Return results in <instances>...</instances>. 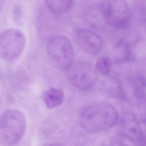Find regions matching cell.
Segmentation results:
<instances>
[{
    "mask_svg": "<svg viewBox=\"0 0 146 146\" xmlns=\"http://www.w3.org/2000/svg\"><path fill=\"white\" fill-rule=\"evenodd\" d=\"M121 126L123 135L134 143H137L142 138L140 124L135 115L131 112L123 114L121 120Z\"/></svg>",
    "mask_w": 146,
    "mask_h": 146,
    "instance_id": "obj_8",
    "label": "cell"
},
{
    "mask_svg": "<svg viewBox=\"0 0 146 146\" xmlns=\"http://www.w3.org/2000/svg\"><path fill=\"white\" fill-rule=\"evenodd\" d=\"M47 55L55 68L61 71H67L74 60V50L71 41L65 36L52 38L47 44Z\"/></svg>",
    "mask_w": 146,
    "mask_h": 146,
    "instance_id": "obj_3",
    "label": "cell"
},
{
    "mask_svg": "<svg viewBox=\"0 0 146 146\" xmlns=\"http://www.w3.org/2000/svg\"><path fill=\"white\" fill-rule=\"evenodd\" d=\"M42 98L46 107L51 109L60 106L63 103L65 95L61 89L51 88L44 91Z\"/></svg>",
    "mask_w": 146,
    "mask_h": 146,
    "instance_id": "obj_9",
    "label": "cell"
},
{
    "mask_svg": "<svg viewBox=\"0 0 146 146\" xmlns=\"http://www.w3.org/2000/svg\"><path fill=\"white\" fill-rule=\"evenodd\" d=\"M22 8L20 5L19 4H16L13 9V15L14 19L16 21H20L22 19Z\"/></svg>",
    "mask_w": 146,
    "mask_h": 146,
    "instance_id": "obj_14",
    "label": "cell"
},
{
    "mask_svg": "<svg viewBox=\"0 0 146 146\" xmlns=\"http://www.w3.org/2000/svg\"><path fill=\"white\" fill-rule=\"evenodd\" d=\"M77 43L87 54L97 55L102 48L103 42L99 36L92 31L79 29L75 33Z\"/></svg>",
    "mask_w": 146,
    "mask_h": 146,
    "instance_id": "obj_7",
    "label": "cell"
},
{
    "mask_svg": "<svg viewBox=\"0 0 146 146\" xmlns=\"http://www.w3.org/2000/svg\"><path fill=\"white\" fill-rule=\"evenodd\" d=\"M6 0H0V14L2 11L3 7L5 5Z\"/></svg>",
    "mask_w": 146,
    "mask_h": 146,
    "instance_id": "obj_15",
    "label": "cell"
},
{
    "mask_svg": "<svg viewBox=\"0 0 146 146\" xmlns=\"http://www.w3.org/2000/svg\"><path fill=\"white\" fill-rule=\"evenodd\" d=\"M49 11L54 14L64 13L71 8L73 0H44Z\"/></svg>",
    "mask_w": 146,
    "mask_h": 146,
    "instance_id": "obj_10",
    "label": "cell"
},
{
    "mask_svg": "<svg viewBox=\"0 0 146 146\" xmlns=\"http://www.w3.org/2000/svg\"><path fill=\"white\" fill-rule=\"evenodd\" d=\"M47 146H62L60 144H58V143H54V144H51Z\"/></svg>",
    "mask_w": 146,
    "mask_h": 146,
    "instance_id": "obj_17",
    "label": "cell"
},
{
    "mask_svg": "<svg viewBox=\"0 0 146 146\" xmlns=\"http://www.w3.org/2000/svg\"><path fill=\"white\" fill-rule=\"evenodd\" d=\"M118 119L115 108L106 103H94L87 106L81 113L80 123L89 133H102L115 126Z\"/></svg>",
    "mask_w": 146,
    "mask_h": 146,
    "instance_id": "obj_1",
    "label": "cell"
},
{
    "mask_svg": "<svg viewBox=\"0 0 146 146\" xmlns=\"http://www.w3.org/2000/svg\"><path fill=\"white\" fill-rule=\"evenodd\" d=\"M26 119L20 111H5L0 116V144L14 146L19 143L26 129Z\"/></svg>",
    "mask_w": 146,
    "mask_h": 146,
    "instance_id": "obj_2",
    "label": "cell"
},
{
    "mask_svg": "<svg viewBox=\"0 0 146 146\" xmlns=\"http://www.w3.org/2000/svg\"><path fill=\"white\" fill-rule=\"evenodd\" d=\"M95 67L98 72L102 75H108L112 69V60L109 57H100L96 61Z\"/></svg>",
    "mask_w": 146,
    "mask_h": 146,
    "instance_id": "obj_12",
    "label": "cell"
},
{
    "mask_svg": "<svg viewBox=\"0 0 146 146\" xmlns=\"http://www.w3.org/2000/svg\"><path fill=\"white\" fill-rule=\"evenodd\" d=\"M26 43L25 33L18 29H7L0 34V57L7 60L16 59L24 50Z\"/></svg>",
    "mask_w": 146,
    "mask_h": 146,
    "instance_id": "obj_5",
    "label": "cell"
},
{
    "mask_svg": "<svg viewBox=\"0 0 146 146\" xmlns=\"http://www.w3.org/2000/svg\"><path fill=\"white\" fill-rule=\"evenodd\" d=\"M142 144H143V146H146V136L144 137L143 140H142Z\"/></svg>",
    "mask_w": 146,
    "mask_h": 146,
    "instance_id": "obj_16",
    "label": "cell"
},
{
    "mask_svg": "<svg viewBox=\"0 0 146 146\" xmlns=\"http://www.w3.org/2000/svg\"><path fill=\"white\" fill-rule=\"evenodd\" d=\"M115 60L118 63H122L128 60L131 55L130 46L127 42L121 41L116 47Z\"/></svg>",
    "mask_w": 146,
    "mask_h": 146,
    "instance_id": "obj_11",
    "label": "cell"
},
{
    "mask_svg": "<svg viewBox=\"0 0 146 146\" xmlns=\"http://www.w3.org/2000/svg\"><path fill=\"white\" fill-rule=\"evenodd\" d=\"M66 71L69 82L80 91L91 90L98 80V72L95 67L85 61L73 62Z\"/></svg>",
    "mask_w": 146,
    "mask_h": 146,
    "instance_id": "obj_4",
    "label": "cell"
},
{
    "mask_svg": "<svg viewBox=\"0 0 146 146\" xmlns=\"http://www.w3.org/2000/svg\"><path fill=\"white\" fill-rule=\"evenodd\" d=\"M139 101V115L142 123L146 125V95L137 98Z\"/></svg>",
    "mask_w": 146,
    "mask_h": 146,
    "instance_id": "obj_13",
    "label": "cell"
},
{
    "mask_svg": "<svg viewBox=\"0 0 146 146\" xmlns=\"http://www.w3.org/2000/svg\"><path fill=\"white\" fill-rule=\"evenodd\" d=\"M106 22L112 26L121 28L127 24L130 10L125 0H107L102 8Z\"/></svg>",
    "mask_w": 146,
    "mask_h": 146,
    "instance_id": "obj_6",
    "label": "cell"
}]
</instances>
